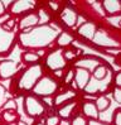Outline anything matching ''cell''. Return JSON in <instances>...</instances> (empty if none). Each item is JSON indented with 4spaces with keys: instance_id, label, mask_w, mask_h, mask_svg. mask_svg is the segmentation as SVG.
<instances>
[{
    "instance_id": "obj_1",
    "label": "cell",
    "mask_w": 121,
    "mask_h": 125,
    "mask_svg": "<svg viewBox=\"0 0 121 125\" xmlns=\"http://www.w3.org/2000/svg\"><path fill=\"white\" fill-rule=\"evenodd\" d=\"M42 75V67L40 66H32L30 68H28L24 73L21 75L20 80H19V87L23 90H29L32 89V87H34V85L37 83V78L40 77Z\"/></svg>"
},
{
    "instance_id": "obj_2",
    "label": "cell",
    "mask_w": 121,
    "mask_h": 125,
    "mask_svg": "<svg viewBox=\"0 0 121 125\" xmlns=\"http://www.w3.org/2000/svg\"><path fill=\"white\" fill-rule=\"evenodd\" d=\"M57 82L53 78L49 77H43L42 80H39V82H37L34 85V94L39 95V96H49L57 90Z\"/></svg>"
},
{
    "instance_id": "obj_3",
    "label": "cell",
    "mask_w": 121,
    "mask_h": 125,
    "mask_svg": "<svg viewBox=\"0 0 121 125\" xmlns=\"http://www.w3.org/2000/svg\"><path fill=\"white\" fill-rule=\"evenodd\" d=\"M24 106H25L27 114L29 116H32V117L39 116V115H42L45 111V107L43 105V102L40 100H38L35 96H27Z\"/></svg>"
},
{
    "instance_id": "obj_4",
    "label": "cell",
    "mask_w": 121,
    "mask_h": 125,
    "mask_svg": "<svg viewBox=\"0 0 121 125\" xmlns=\"http://www.w3.org/2000/svg\"><path fill=\"white\" fill-rule=\"evenodd\" d=\"M45 63H47V66L49 68H52L53 71L62 70L66 66V60L63 58L62 51H53V52H50L47 57Z\"/></svg>"
},
{
    "instance_id": "obj_5",
    "label": "cell",
    "mask_w": 121,
    "mask_h": 125,
    "mask_svg": "<svg viewBox=\"0 0 121 125\" xmlns=\"http://www.w3.org/2000/svg\"><path fill=\"white\" fill-rule=\"evenodd\" d=\"M18 71V64L13 61H3L0 62V77L9 78L14 76Z\"/></svg>"
},
{
    "instance_id": "obj_6",
    "label": "cell",
    "mask_w": 121,
    "mask_h": 125,
    "mask_svg": "<svg viewBox=\"0 0 121 125\" xmlns=\"http://www.w3.org/2000/svg\"><path fill=\"white\" fill-rule=\"evenodd\" d=\"M74 80L77 82V86L80 89H85L87 86V83L90 82V73L87 70L83 68H78L77 71L74 72Z\"/></svg>"
},
{
    "instance_id": "obj_7",
    "label": "cell",
    "mask_w": 121,
    "mask_h": 125,
    "mask_svg": "<svg viewBox=\"0 0 121 125\" xmlns=\"http://www.w3.org/2000/svg\"><path fill=\"white\" fill-rule=\"evenodd\" d=\"M35 3L34 1H15L11 5V13L13 14H23L30 9L34 8Z\"/></svg>"
},
{
    "instance_id": "obj_8",
    "label": "cell",
    "mask_w": 121,
    "mask_h": 125,
    "mask_svg": "<svg viewBox=\"0 0 121 125\" xmlns=\"http://www.w3.org/2000/svg\"><path fill=\"white\" fill-rule=\"evenodd\" d=\"M60 17H62V20L70 27H73L76 24V20H77V14L74 13V10L68 9V8L64 9V11H62Z\"/></svg>"
},
{
    "instance_id": "obj_9",
    "label": "cell",
    "mask_w": 121,
    "mask_h": 125,
    "mask_svg": "<svg viewBox=\"0 0 121 125\" xmlns=\"http://www.w3.org/2000/svg\"><path fill=\"white\" fill-rule=\"evenodd\" d=\"M103 9L106 13H109L110 15H116L120 10V3L116 0H106L102 4Z\"/></svg>"
},
{
    "instance_id": "obj_10",
    "label": "cell",
    "mask_w": 121,
    "mask_h": 125,
    "mask_svg": "<svg viewBox=\"0 0 121 125\" xmlns=\"http://www.w3.org/2000/svg\"><path fill=\"white\" fill-rule=\"evenodd\" d=\"M82 110H83V113H85V115L88 116V117H92V119H97L98 117V111H97L96 105L93 102L86 101L82 106Z\"/></svg>"
},
{
    "instance_id": "obj_11",
    "label": "cell",
    "mask_w": 121,
    "mask_h": 125,
    "mask_svg": "<svg viewBox=\"0 0 121 125\" xmlns=\"http://www.w3.org/2000/svg\"><path fill=\"white\" fill-rule=\"evenodd\" d=\"M73 97H76V92L72 91V90H68V91H66L63 94L57 95L56 99H54V104L57 106L63 105L64 102H70V99H73Z\"/></svg>"
},
{
    "instance_id": "obj_12",
    "label": "cell",
    "mask_w": 121,
    "mask_h": 125,
    "mask_svg": "<svg viewBox=\"0 0 121 125\" xmlns=\"http://www.w3.org/2000/svg\"><path fill=\"white\" fill-rule=\"evenodd\" d=\"M38 17H39V15H37V14H29V15L24 17L21 19V21H20V29H25L28 27L35 25L38 21H39Z\"/></svg>"
},
{
    "instance_id": "obj_13",
    "label": "cell",
    "mask_w": 121,
    "mask_h": 125,
    "mask_svg": "<svg viewBox=\"0 0 121 125\" xmlns=\"http://www.w3.org/2000/svg\"><path fill=\"white\" fill-rule=\"evenodd\" d=\"M76 106V102H67L64 104L62 107H59L58 110V114L60 117H63V119H67V117H70L71 114L73 113V109Z\"/></svg>"
},
{
    "instance_id": "obj_14",
    "label": "cell",
    "mask_w": 121,
    "mask_h": 125,
    "mask_svg": "<svg viewBox=\"0 0 121 125\" xmlns=\"http://www.w3.org/2000/svg\"><path fill=\"white\" fill-rule=\"evenodd\" d=\"M78 33L82 34L83 37H86V38H92L93 34H95V25L93 24H90V23L83 24L78 29Z\"/></svg>"
},
{
    "instance_id": "obj_15",
    "label": "cell",
    "mask_w": 121,
    "mask_h": 125,
    "mask_svg": "<svg viewBox=\"0 0 121 125\" xmlns=\"http://www.w3.org/2000/svg\"><path fill=\"white\" fill-rule=\"evenodd\" d=\"M72 42H73V37L70 33H67V32H62V33L59 34L58 39H57L58 46H60V47L68 46V44H71Z\"/></svg>"
},
{
    "instance_id": "obj_16",
    "label": "cell",
    "mask_w": 121,
    "mask_h": 125,
    "mask_svg": "<svg viewBox=\"0 0 121 125\" xmlns=\"http://www.w3.org/2000/svg\"><path fill=\"white\" fill-rule=\"evenodd\" d=\"M107 72H109V70H107L106 66L98 64V66H96L95 70H93V77L97 78V80H103L106 76H107Z\"/></svg>"
},
{
    "instance_id": "obj_17",
    "label": "cell",
    "mask_w": 121,
    "mask_h": 125,
    "mask_svg": "<svg viewBox=\"0 0 121 125\" xmlns=\"http://www.w3.org/2000/svg\"><path fill=\"white\" fill-rule=\"evenodd\" d=\"M1 117H3V120H4L5 123L13 124L15 120L18 119V114H17V111H15V110H4Z\"/></svg>"
},
{
    "instance_id": "obj_18",
    "label": "cell",
    "mask_w": 121,
    "mask_h": 125,
    "mask_svg": "<svg viewBox=\"0 0 121 125\" xmlns=\"http://www.w3.org/2000/svg\"><path fill=\"white\" fill-rule=\"evenodd\" d=\"M95 105H96L97 111H103V110H106V109L110 106V100L106 97V96H100V97L97 99Z\"/></svg>"
},
{
    "instance_id": "obj_19",
    "label": "cell",
    "mask_w": 121,
    "mask_h": 125,
    "mask_svg": "<svg viewBox=\"0 0 121 125\" xmlns=\"http://www.w3.org/2000/svg\"><path fill=\"white\" fill-rule=\"evenodd\" d=\"M38 61H39V56H38L37 53H33V52H25L24 54H23V62L25 63H37Z\"/></svg>"
},
{
    "instance_id": "obj_20",
    "label": "cell",
    "mask_w": 121,
    "mask_h": 125,
    "mask_svg": "<svg viewBox=\"0 0 121 125\" xmlns=\"http://www.w3.org/2000/svg\"><path fill=\"white\" fill-rule=\"evenodd\" d=\"M59 121H60L59 116H57V115H50V116H48L47 119H45V125H58Z\"/></svg>"
},
{
    "instance_id": "obj_21",
    "label": "cell",
    "mask_w": 121,
    "mask_h": 125,
    "mask_svg": "<svg viewBox=\"0 0 121 125\" xmlns=\"http://www.w3.org/2000/svg\"><path fill=\"white\" fill-rule=\"evenodd\" d=\"M107 20H109V23L111 25H113L115 28H120V15H119V14H116L115 17H113V15L109 17Z\"/></svg>"
},
{
    "instance_id": "obj_22",
    "label": "cell",
    "mask_w": 121,
    "mask_h": 125,
    "mask_svg": "<svg viewBox=\"0 0 121 125\" xmlns=\"http://www.w3.org/2000/svg\"><path fill=\"white\" fill-rule=\"evenodd\" d=\"M76 51L77 49H68V51H64V53H63V58L66 60H68V58H70V60H72V58H74L76 56H77V52H76Z\"/></svg>"
},
{
    "instance_id": "obj_23",
    "label": "cell",
    "mask_w": 121,
    "mask_h": 125,
    "mask_svg": "<svg viewBox=\"0 0 121 125\" xmlns=\"http://www.w3.org/2000/svg\"><path fill=\"white\" fill-rule=\"evenodd\" d=\"M112 95H113L115 101L117 102V104H120V102H121V90H120V87H115V89H113Z\"/></svg>"
},
{
    "instance_id": "obj_24",
    "label": "cell",
    "mask_w": 121,
    "mask_h": 125,
    "mask_svg": "<svg viewBox=\"0 0 121 125\" xmlns=\"http://www.w3.org/2000/svg\"><path fill=\"white\" fill-rule=\"evenodd\" d=\"M113 124L115 125H121V111L117 109L115 114H113Z\"/></svg>"
},
{
    "instance_id": "obj_25",
    "label": "cell",
    "mask_w": 121,
    "mask_h": 125,
    "mask_svg": "<svg viewBox=\"0 0 121 125\" xmlns=\"http://www.w3.org/2000/svg\"><path fill=\"white\" fill-rule=\"evenodd\" d=\"M73 78H74V71L71 70V71L66 75V77H64V83H67V85H68V83H71Z\"/></svg>"
},
{
    "instance_id": "obj_26",
    "label": "cell",
    "mask_w": 121,
    "mask_h": 125,
    "mask_svg": "<svg viewBox=\"0 0 121 125\" xmlns=\"http://www.w3.org/2000/svg\"><path fill=\"white\" fill-rule=\"evenodd\" d=\"M14 25H15V20H14V19H9V20L5 21L4 28H5V29H11Z\"/></svg>"
},
{
    "instance_id": "obj_27",
    "label": "cell",
    "mask_w": 121,
    "mask_h": 125,
    "mask_svg": "<svg viewBox=\"0 0 121 125\" xmlns=\"http://www.w3.org/2000/svg\"><path fill=\"white\" fill-rule=\"evenodd\" d=\"M72 125H87L86 124V121L82 119V117H80V116H77L76 119L73 120V123H72Z\"/></svg>"
},
{
    "instance_id": "obj_28",
    "label": "cell",
    "mask_w": 121,
    "mask_h": 125,
    "mask_svg": "<svg viewBox=\"0 0 121 125\" xmlns=\"http://www.w3.org/2000/svg\"><path fill=\"white\" fill-rule=\"evenodd\" d=\"M113 82H115L116 87H120L121 86V73L117 72L116 75H115V80H113Z\"/></svg>"
},
{
    "instance_id": "obj_29",
    "label": "cell",
    "mask_w": 121,
    "mask_h": 125,
    "mask_svg": "<svg viewBox=\"0 0 121 125\" xmlns=\"http://www.w3.org/2000/svg\"><path fill=\"white\" fill-rule=\"evenodd\" d=\"M10 18H9V15L8 14H4L3 17H0V24H3V23H5L6 20H9Z\"/></svg>"
},
{
    "instance_id": "obj_30",
    "label": "cell",
    "mask_w": 121,
    "mask_h": 125,
    "mask_svg": "<svg viewBox=\"0 0 121 125\" xmlns=\"http://www.w3.org/2000/svg\"><path fill=\"white\" fill-rule=\"evenodd\" d=\"M54 75L62 77V76H63V72H62V70H57V71H54Z\"/></svg>"
},
{
    "instance_id": "obj_31",
    "label": "cell",
    "mask_w": 121,
    "mask_h": 125,
    "mask_svg": "<svg viewBox=\"0 0 121 125\" xmlns=\"http://www.w3.org/2000/svg\"><path fill=\"white\" fill-rule=\"evenodd\" d=\"M17 125H27V124H25L24 121H18V124H17Z\"/></svg>"
},
{
    "instance_id": "obj_32",
    "label": "cell",
    "mask_w": 121,
    "mask_h": 125,
    "mask_svg": "<svg viewBox=\"0 0 121 125\" xmlns=\"http://www.w3.org/2000/svg\"><path fill=\"white\" fill-rule=\"evenodd\" d=\"M38 125H44V124H38Z\"/></svg>"
},
{
    "instance_id": "obj_33",
    "label": "cell",
    "mask_w": 121,
    "mask_h": 125,
    "mask_svg": "<svg viewBox=\"0 0 121 125\" xmlns=\"http://www.w3.org/2000/svg\"><path fill=\"white\" fill-rule=\"evenodd\" d=\"M9 125H14V124H9Z\"/></svg>"
}]
</instances>
